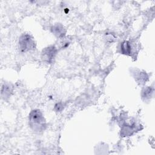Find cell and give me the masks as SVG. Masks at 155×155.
Returning <instances> with one entry per match:
<instances>
[{"label":"cell","instance_id":"1","mask_svg":"<svg viewBox=\"0 0 155 155\" xmlns=\"http://www.w3.org/2000/svg\"><path fill=\"white\" fill-rule=\"evenodd\" d=\"M29 124L32 129L36 131L44 130L45 120L42 113L38 110H33L29 115Z\"/></svg>","mask_w":155,"mask_h":155},{"label":"cell","instance_id":"2","mask_svg":"<svg viewBox=\"0 0 155 155\" xmlns=\"http://www.w3.org/2000/svg\"><path fill=\"white\" fill-rule=\"evenodd\" d=\"M19 47L22 52H26L34 48L35 42L29 35L24 34L19 38Z\"/></svg>","mask_w":155,"mask_h":155},{"label":"cell","instance_id":"3","mask_svg":"<svg viewBox=\"0 0 155 155\" xmlns=\"http://www.w3.org/2000/svg\"><path fill=\"white\" fill-rule=\"evenodd\" d=\"M56 54V49L53 46H50L45 48L42 51V59L50 63L54 58Z\"/></svg>","mask_w":155,"mask_h":155},{"label":"cell","instance_id":"4","mask_svg":"<svg viewBox=\"0 0 155 155\" xmlns=\"http://www.w3.org/2000/svg\"><path fill=\"white\" fill-rule=\"evenodd\" d=\"M55 33L54 35H57L58 36H62L64 35L65 31H64V28L63 26L59 24H56L53 28V32Z\"/></svg>","mask_w":155,"mask_h":155},{"label":"cell","instance_id":"5","mask_svg":"<svg viewBox=\"0 0 155 155\" xmlns=\"http://www.w3.org/2000/svg\"><path fill=\"white\" fill-rule=\"evenodd\" d=\"M122 51L124 54H130L131 52V45L129 42L124 41L121 45Z\"/></svg>","mask_w":155,"mask_h":155},{"label":"cell","instance_id":"6","mask_svg":"<svg viewBox=\"0 0 155 155\" xmlns=\"http://www.w3.org/2000/svg\"><path fill=\"white\" fill-rule=\"evenodd\" d=\"M2 95L3 94L4 97H7L8 96L10 95V93L12 92V90H11V87L8 84V85H5L2 87Z\"/></svg>","mask_w":155,"mask_h":155}]
</instances>
